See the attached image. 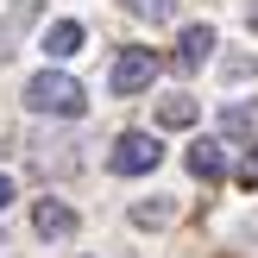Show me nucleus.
I'll list each match as a JSON object with an SVG mask.
<instances>
[{
  "label": "nucleus",
  "mask_w": 258,
  "mask_h": 258,
  "mask_svg": "<svg viewBox=\"0 0 258 258\" xmlns=\"http://www.w3.org/2000/svg\"><path fill=\"white\" fill-rule=\"evenodd\" d=\"M221 133H227V139H252V133H258V107H227V113H221Z\"/></svg>",
  "instance_id": "10"
},
{
  "label": "nucleus",
  "mask_w": 258,
  "mask_h": 258,
  "mask_svg": "<svg viewBox=\"0 0 258 258\" xmlns=\"http://www.w3.org/2000/svg\"><path fill=\"white\" fill-rule=\"evenodd\" d=\"M158 82V50H120V57H113V76H107V88L113 95H145V88Z\"/></svg>",
  "instance_id": "3"
},
{
  "label": "nucleus",
  "mask_w": 258,
  "mask_h": 258,
  "mask_svg": "<svg viewBox=\"0 0 258 258\" xmlns=\"http://www.w3.org/2000/svg\"><path fill=\"white\" fill-rule=\"evenodd\" d=\"M32 227H38L44 239H70V233H76V214L63 208V202H38V208H32Z\"/></svg>",
  "instance_id": "7"
},
{
  "label": "nucleus",
  "mask_w": 258,
  "mask_h": 258,
  "mask_svg": "<svg viewBox=\"0 0 258 258\" xmlns=\"http://www.w3.org/2000/svg\"><path fill=\"white\" fill-rule=\"evenodd\" d=\"M120 7L133 13V19H151V25H164V19L176 13V0H120Z\"/></svg>",
  "instance_id": "11"
},
{
  "label": "nucleus",
  "mask_w": 258,
  "mask_h": 258,
  "mask_svg": "<svg viewBox=\"0 0 258 258\" xmlns=\"http://www.w3.org/2000/svg\"><path fill=\"white\" fill-rule=\"evenodd\" d=\"M196 101H189V95H164L158 101V126H176V133H183V126H196Z\"/></svg>",
  "instance_id": "9"
},
{
  "label": "nucleus",
  "mask_w": 258,
  "mask_h": 258,
  "mask_svg": "<svg viewBox=\"0 0 258 258\" xmlns=\"http://www.w3.org/2000/svg\"><path fill=\"white\" fill-rule=\"evenodd\" d=\"M44 50H50V57H76V50H82V25H76V19H57V25H50V32H44Z\"/></svg>",
  "instance_id": "8"
},
{
  "label": "nucleus",
  "mask_w": 258,
  "mask_h": 258,
  "mask_svg": "<svg viewBox=\"0 0 258 258\" xmlns=\"http://www.w3.org/2000/svg\"><path fill=\"white\" fill-rule=\"evenodd\" d=\"M38 19V0H0V63L13 57V38Z\"/></svg>",
  "instance_id": "4"
},
{
  "label": "nucleus",
  "mask_w": 258,
  "mask_h": 258,
  "mask_svg": "<svg viewBox=\"0 0 258 258\" xmlns=\"http://www.w3.org/2000/svg\"><path fill=\"white\" fill-rule=\"evenodd\" d=\"M25 107L50 113V120H76V113L88 107V88L76 82V76H63V70H38L32 82H25Z\"/></svg>",
  "instance_id": "1"
},
{
  "label": "nucleus",
  "mask_w": 258,
  "mask_h": 258,
  "mask_svg": "<svg viewBox=\"0 0 258 258\" xmlns=\"http://www.w3.org/2000/svg\"><path fill=\"white\" fill-rule=\"evenodd\" d=\"M7 202H13V176H0V208H7Z\"/></svg>",
  "instance_id": "14"
},
{
  "label": "nucleus",
  "mask_w": 258,
  "mask_h": 258,
  "mask_svg": "<svg viewBox=\"0 0 258 258\" xmlns=\"http://www.w3.org/2000/svg\"><path fill=\"white\" fill-rule=\"evenodd\" d=\"M239 183H246V189H252V196H258V151H252V158H246V164H239Z\"/></svg>",
  "instance_id": "13"
},
{
  "label": "nucleus",
  "mask_w": 258,
  "mask_h": 258,
  "mask_svg": "<svg viewBox=\"0 0 258 258\" xmlns=\"http://www.w3.org/2000/svg\"><path fill=\"white\" fill-rule=\"evenodd\" d=\"M252 32H258V7H252Z\"/></svg>",
  "instance_id": "15"
},
{
  "label": "nucleus",
  "mask_w": 258,
  "mask_h": 258,
  "mask_svg": "<svg viewBox=\"0 0 258 258\" xmlns=\"http://www.w3.org/2000/svg\"><path fill=\"white\" fill-rule=\"evenodd\" d=\"M107 164H113V176H145V170H158V164H164V145H158L151 133H120Z\"/></svg>",
  "instance_id": "2"
},
{
  "label": "nucleus",
  "mask_w": 258,
  "mask_h": 258,
  "mask_svg": "<svg viewBox=\"0 0 258 258\" xmlns=\"http://www.w3.org/2000/svg\"><path fill=\"white\" fill-rule=\"evenodd\" d=\"M170 214H176L170 196H151V202H139V208H133V221H139V227H164Z\"/></svg>",
  "instance_id": "12"
},
{
  "label": "nucleus",
  "mask_w": 258,
  "mask_h": 258,
  "mask_svg": "<svg viewBox=\"0 0 258 258\" xmlns=\"http://www.w3.org/2000/svg\"><path fill=\"white\" fill-rule=\"evenodd\" d=\"M208 57H214V25H189L176 38V70H202Z\"/></svg>",
  "instance_id": "6"
},
{
  "label": "nucleus",
  "mask_w": 258,
  "mask_h": 258,
  "mask_svg": "<svg viewBox=\"0 0 258 258\" xmlns=\"http://www.w3.org/2000/svg\"><path fill=\"white\" fill-rule=\"evenodd\" d=\"M189 176H202V183H221L227 176V145L221 139H196L189 145Z\"/></svg>",
  "instance_id": "5"
}]
</instances>
